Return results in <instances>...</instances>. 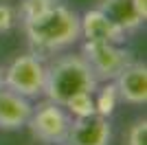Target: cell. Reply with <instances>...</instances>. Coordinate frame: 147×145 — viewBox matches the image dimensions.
I'll use <instances>...</instances> for the list:
<instances>
[{
  "mask_svg": "<svg viewBox=\"0 0 147 145\" xmlns=\"http://www.w3.org/2000/svg\"><path fill=\"white\" fill-rule=\"evenodd\" d=\"M22 26H24V33L29 37L33 53L40 57L57 55L66 48L75 46L81 40L79 13L66 7L64 2H57L49 11L24 22Z\"/></svg>",
  "mask_w": 147,
  "mask_h": 145,
  "instance_id": "cell-1",
  "label": "cell"
},
{
  "mask_svg": "<svg viewBox=\"0 0 147 145\" xmlns=\"http://www.w3.org/2000/svg\"><path fill=\"white\" fill-rule=\"evenodd\" d=\"M97 77L88 62L81 53H68L57 57L55 62L46 64V79H44V92L46 99L55 103H66L77 92L94 90L97 88Z\"/></svg>",
  "mask_w": 147,
  "mask_h": 145,
  "instance_id": "cell-2",
  "label": "cell"
},
{
  "mask_svg": "<svg viewBox=\"0 0 147 145\" xmlns=\"http://www.w3.org/2000/svg\"><path fill=\"white\" fill-rule=\"evenodd\" d=\"M44 79H46V62L33 51L18 55L2 72V86L29 99L40 97L44 92Z\"/></svg>",
  "mask_w": 147,
  "mask_h": 145,
  "instance_id": "cell-3",
  "label": "cell"
},
{
  "mask_svg": "<svg viewBox=\"0 0 147 145\" xmlns=\"http://www.w3.org/2000/svg\"><path fill=\"white\" fill-rule=\"evenodd\" d=\"M70 123L73 117L68 115V110L61 103L44 99L37 106H33L26 127L31 130L33 139L40 143H66Z\"/></svg>",
  "mask_w": 147,
  "mask_h": 145,
  "instance_id": "cell-4",
  "label": "cell"
},
{
  "mask_svg": "<svg viewBox=\"0 0 147 145\" xmlns=\"http://www.w3.org/2000/svg\"><path fill=\"white\" fill-rule=\"evenodd\" d=\"M81 55L92 68L97 81H110L132 62V53L123 44H105V42H84Z\"/></svg>",
  "mask_w": 147,
  "mask_h": 145,
  "instance_id": "cell-5",
  "label": "cell"
},
{
  "mask_svg": "<svg viewBox=\"0 0 147 145\" xmlns=\"http://www.w3.org/2000/svg\"><path fill=\"white\" fill-rule=\"evenodd\" d=\"M112 141V125L108 117L90 115L73 119L68 130V145H110Z\"/></svg>",
  "mask_w": 147,
  "mask_h": 145,
  "instance_id": "cell-6",
  "label": "cell"
},
{
  "mask_svg": "<svg viewBox=\"0 0 147 145\" xmlns=\"http://www.w3.org/2000/svg\"><path fill=\"white\" fill-rule=\"evenodd\" d=\"M112 81L117 86L121 101L129 103V106L147 103V66L143 62L132 60Z\"/></svg>",
  "mask_w": 147,
  "mask_h": 145,
  "instance_id": "cell-7",
  "label": "cell"
},
{
  "mask_svg": "<svg viewBox=\"0 0 147 145\" xmlns=\"http://www.w3.org/2000/svg\"><path fill=\"white\" fill-rule=\"evenodd\" d=\"M81 37L84 42H105V44H123L125 31L119 29L101 9H88L84 16H79Z\"/></svg>",
  "mask_w": 147,
  "mask_h": 145,
  "instance_id": "cell-8",
  "label": "cell"
},
{
  "mask_svg": "<svg viewBox=\"0 0 147 145\" xmlns=\"http://www.w3.org/2000/svg\"><path fill=\"white\" fill-rule=\"evenodd\" d=\"M33 112V103L29 97L0 86V130H20L26 127L29 117Z\"/></svg>",
  "mask_w": 147,
  "mask_h": 145,
  "instance_id": "cell-9",
  "label": "cell"
},
{
  "mask_svg": "<svg viewBox=\"0 0 147 145\" xmlns=\"http://www.w3.org/2000/svg\"><path fill=\"white\" fill-rule=\"evenodd\" d=\"M97 9L108 16L119 29H123L125 33H134L143 26V16L138 13L134 0H99Z\"/></svg>",
  "mask_w": 147,
  "mask_h": 145,
  "instance_id": "cell-10",
  "label": "cell"
},
{
  "mask_svg": "<svg viewBox=\"0 0 147 145\" xmlns=\"http://www.w3.org/2000/svg\"><path fill=\"white\" fill-rule=\"evenodd\" d=\"M92 99H94V112L101 117H108L110 119L114 115L117 106L121 103V97H119V90L114 81H99L97 88L92 90Z\"/></svg>",
  "mask_w": 147,
  "mask_h": 145,
  "instance_id": "cell-11",
  "label": "cell"
},
{
  "mask_svg": "<svg viewBox=\"0 0 147 145\" xmlns=\"http://www.w3.org/2000/svg\"><path fill=\"white\" fill-rule=\"evenodd\" d=\"M64 108L68 110V115L73 117V119H81V117L97 115V112H94V99H92L90 90L77 92V95H73L70 99H66Z\"/></svg>",
  "mask_w": 147,
  "mask_h": 145,
  "instance_id": "cell-12",
  "label": "cell"
},
{
  "mask_svg": "<svg viewBox=\"0 0 147 145\" xmlns=\"http://www.w3.org/2000/svg\"><path fill=\"white\" fill-rule=\"evenodd\" d=\"M59 0H22L20 7L16 9L18 13V18L22 20V24L29 22V20L37 18V16H42L44 11H49L51 7H55Z\"/></svg>",
  "mask_w": 147,
  "mask_h": 145,
  "instance_id": "cell-13",
  "label": "cell"
},
{
  "mask_svg": "<svg viewBox=\"0 0 147 145\" xmlns=\"http://www.w3.org/2000/svg\"><path fill=\"white\" fill-rule=\"evenodd\" d=\"M127 145H147V121L138 119L127 130Z\"/></svg>",
  "mask_w": 147,
  "mask_h": 145,
  "instance_id": "cell-14",
  "label": "cell"
},
{
  "mask_svg": "<svg viewBox=\"0 0 147 145\" xmlns=\"http://www.w3.org/2000/svg\"><path fill=\"white\" fill-rule=\"evenodd\" d=\"M16 20H18L16 9L7 2H0V33H7L9 29H13Z\"/></svg>",
  "mask_w": 147,
  "mask_h": 145,
  "instance_id": "cell-15",
  "label": "cell"
},
{
  "mask_svg": "<svg viewBox=\"0 0 147 145\" xmlns=\"http://www.w3.org/2000/svg\"><path fill=\"white\" fill-rule=\"evenodd\" d=\"M136 9H138V13L143 16V20H147V0H134Z\"/></svg>",
  "mask_w": 147,
  "mask_h": 145,
  "instance_id": "cell-16",
  "label": "cell"
},
{
  "mask_svg": "<svg viewBox=\"0 0 147 145\" xmlns=\"http://www.w3.org/2000/svg\"><path fill=\"white\" fill-rule=\"evenodd\" d=\"M2 72H5V68L0 66V86H2Z\"/></svg>",
  "mask_w": 147,
  "mask_h": 145,
  "instance_id": "cell-17",
  "label": "cell"
},
{
  "mask_svg": "<svg viewBox=\"0 0 147 145\" xmlns=\"http://www.w3.org/2000/svg\"><path fill=\"white\" fill-rule=\"evenodd\" d=\"M42 145H68V143H42Z\"/></svg>",
  "mask_w": 147,
  "mask_h": 145,
  "instance_id": "cell-18",
  "label": "cell"
}]
</instances>
